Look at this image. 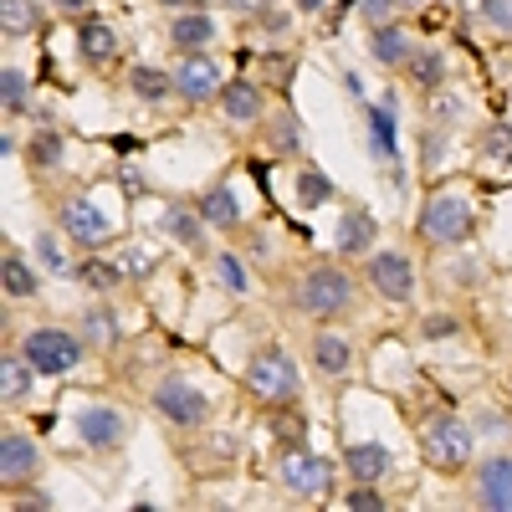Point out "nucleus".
<instances>
[{
	"mask_svg": "<svg viewBox=\"0 0 512 512\" xmlns=\"http://www.w3.org/2000/svg\"><path fill=\"white\" fill-rule=\"evenodd\" d=\"M31 374H36V364H31L26 354H21V359L6 354V359H0V395H6L11 405L26 400V395H31Z\"/></svg>",
	"mask_w": 512,
	"mask_h": 512,
	"instance_id": "21",
	"label": "nucleus"
},
{
	"mask_svg": "<svg viewBox=\"0 0 512 512\" xmlns=\"http://www.w3.org/2000/svg\"><path fill=\"white\" fill-rule=\"evenodd\" d=\"M487 21L497 31H512V0H487Z\"/></svg>",
	"mask_w": 512,
	"mask_h": 512,
	"instance_id": "40",
	"label": "nucleus"
},
{
	"mask_svg": "<svg viewBox=\"0 0 512 512\" xmlns=\"http://www.w3.org/2000/svg\"><path fill=\"white\" fill-rule=\"evenodd\" d=\"M482 154L492 164H512V128L507 123H492L487 134H482Z\"/></svg>",
	"mask_w": 512,
	"mask_h": 512,
	"instance_id": "30",
	"label": "nucleus"
},
{
	"mask_svg": "<svg viewBox=\"0 0 512 512\" xmlns=\"http://www.w3.org/2000/svg\"><path fill=\"white\" fill-rule=\"evenodd\" d=\"M292 139H297V128H292V113H282V118H277V149H287Z\"/></svg>",
	"mask_w": 512,
	"mask_h": 512,
	"instance_id": "44",
	"label": "nucleus"
},
{
	"mask_svg": "<svg viewBox=\"0 0 512 512\" xmlns=\"http://www.w3.org/2000/svg\"><path fill=\"white\" fill-rule=\"evenodd\" d=\"M11 507H26V512H47V507H52V497H47V492H21Z\"/></svg>",
	"mask_w": 512,
	"mask_h": 512,
	"instance_id": "42",
	"label": "nucleus"
},
{
	"mask_svg": "<svg viewBox=\"0 0 512 512\" xmlns=\"http://www.w3.org/2000/svg\"><path fill=\"white\" fill-rule=\"evenodd\" d=\"M400 6H425V0H400Z\"/></svg>",
	"mask_w": 512,
	"mask_h": 512,
	"instance_id": "49",
	"label": "nucleus"
},
{
	"mask_svg": "<svg viewBox=\"0 0 512 512\" xmlns=\"http://www.w3.org/2000/svg\"><path fill=\"white\" fill-rule=\"evenodd\" d=\"M21 354L36 364V374H72L82 364V338H72L67 328H36L26 333Z\"/></svg>",
	"mask_w": 512,
	"mask_h": 512,
	"instance_id": "3",
	"label": "nucleus"
},
{
	"mask_svg": "<svg viewBox=\"0 0 512 512\" xmlns=\"http://www.w3.org/2000/svg\"><path fill=\"white\" fill-rule=\"evenodd\" d=\"M369 287L379 297H390V303H410V292H415V272L400 251H379L369 256Z\"/></svg>",
	"mask_w": 512,
	"mask_h": 512,
	"instance_id": "8",
	"label": "nucleus"
},
{
	"mask_svg": "<svg viewBox=\"0 0 512 512\" xmlns=\"http://www.w3.org/2000/svg\"><path fill=\"white\" fill-rule=\"evenodd\" d=\"M420 236H431L441 246H456L472 236V200L461 195H436L431 205L420 210Z\"/></svg>",
	"mask_w": 512,
	"mask_h": 512,
	"instance_id": "4",
	"label": "nucleus"
},
{
	"mask_svg": "<svg viewBox=\"0 0 512 512\" xmlns=\"http://www.w3.org/2000/svg\"><path fill=\"white\" fill-rule=\"evenodd\" d=\"M374 236H379L374 216H369V210H359V205H349V216L338 221V251H344V256H364L374 246Z\"/></svg>",
	"mask_w": 512,
	"mask_h": 512,
	"instance_id": "14",
	"label": "nucleus"
},
{
	"mask_svg": "<svg viewBox=\"0 0 512 512\" xmlns=\"http://www.w3.org/2000/svg\"><path fill=\"white\" fill-rule=\"evenodd\" d=\"M82 282H88V287H118V272L113 267H103V262H88V267H82Z\"/></svg>",
	"mask_w": 512,
	"mask_h": 512,
	"instance_id": "39",
	"label": "nucleus"
},
{
	"mask_svg": "<svg viewBox=\"0 0 512 512\" xmlns=\"http://www.w3.org/2000/svg\"><path fill=\"white\" fill-rule=\"evenodd\" d=\"M221 67L210 62V57H200V52H190V57H180V67H175V93L180 98H190V103H205V98H221Z\"/></svg>",
	"mask_w": 512,
	"mask_h": 512,
	"instance_id": "9",
	"label": "nucleus"
},
{
	"mask_svg": "<svg viewBox=\"0 0 512 512\" xmlns=\"http://www.w3.org/2000/svg\"><path fill=\"white\" fill-rule=\"evenodd\" d=\"M154 410L169 420V425H200L205 420V395L195 390V384H185V379H164L159 390H154Z\"/></svg>",
	"mask_w": 512,
	"mask_h": 512,
	"instance_id": "7",
	"label": "nucleus"
},
{
	"mask_svg": "<svg viewBox=\"0 0 512 512\" xmlns=\"http://www.w3.org/2000/svg\"><path fill=\"white\" fill-rule=\"evenodd\" d=\"M77 436L88 441L93 451H113L123 441V420L108 405H88V410H77Z\"/></svg>",
	"mask_w": 512,
	"mask_h": 512,
	"instance_id": "12",
	"label": "nucleus"
},
{
	"mask_svg": "<svg viewBox=\"0 0 512 512\" xmlns=\"http://www.w3.org/2000/svg\"><path fill=\"white\" fill-rule=\"evenodd\" d=\"M123 272H128V277H144V272H154V256H144V251H128V256H123Z\"/></svg>",
	"mask_w": 512,
	"mask_h": 512,
	"instance_id": "41",
	"label": "nucleus"
},
{
	"mask_svg": "<svg viewBox=\"0 0 512 512\" xmlns=\"http://www.w3.org/2000/svg\"><path fill=\"white\" fill-rule=\"evenodd\" d=\"M477 502L492 512H512V456H487L477 466Z\"/></svg>",
	"mask_w": 512,
	"mask_h": 512,
	"instance_id": "11",
	"label": "nucleus"
},
{
	"mask_svg": "<svg viewBox=\"0 0 512 512\" xmlns=\"http://www.w3.org/2000/svg\"><path fill=\"white\" fill-rule=\"evenodd\" d=\"M277 472H282L287 492H297V497H323V492L333 487L328 461H318L308 446H287V451H282V461H277Z\"/></svg>",
	"mask_w": 512,
	"mask_h": 512,
	"instance_id": "5",
	"label": "nucleus"
},
{
	"mask_svg": "<svg viewBox=\"0 0 512 512\" xmlns=\"http://www.w3.org/2000/svg\"><path fill=\"white\" fill-rule=\"evenodd\" d=\"M82 328H88V338H93L98 349H113L118 344V318L108 308H88V313H82Z\"/></svg>",
	"mask_w": 512,
	"mask_h": 512,
	"instance_id": "27",
	"label": "nucleus"
},
{
	"mask_svg": "<svg viewBox=\"0 0 512 512\" xmlns=\"http://www.w3.org/2000/svg\"><path fill=\"white\" fill-rule=\"evenodd\" d=\"M313 364H318V374H328V379L349 374V364H354L349 338H338V333H318V338H313Z\"/></svg>",
	"mask_w": 512,
	"mask_h": 512,
	"instance_id": "15",
	"label": "nucleus"
},
{
	"mask_svg": "<svg viewBox=\"0 0 512 512\" xmlns=\"http://www.w3.org/2000/svg\"><path fill=\"white\" fill-rule=\"evenodd\" d=\"M62 226H67V236L72 241H82V246H103L108 241V216H103V205H93L88 195H77V200H67L62 205Z\"/></svg>",
	"mask_w": 512,
	"mask_h": 512,
	"instance_id": "10",
	"label": "nucleus"
},
{
	"mask_svg": "<svg viewBox=\"0 0 512 512\" xmlns=\"http://www.w3.org/2000/svg\"><path fill=\"white\" fill-rule=\"evenodd\" d=\"M369 52H374V62H384V67H405V62L415 57V52H410V36H405L400 26H374Z\"/></svg>",
	"mask_w": 512,
	"mask_h": 512,
	"instance_id": "19",
	"label": "nucleus"
},
{
	"mask_svg": "<svg viewBox=\"0 0 512 512\" xmlns=\"http://www.w3.org/2000/svg\"><path fill=\"white\" fill-rule=\"evenodd\" d=\"M31 472H36V446H31L26 436L6 431V441H0V477L21 482V477H31Z\"/></svg>",
	"mask_w": 512,
	"mask_h": 512,
	"instance_id": "16",
	"label": "nucleus"
},
{
	"mask_svg": "<svg viewBox=\"0 0 512 512\" xmlns=\"http://www.w3.org/2000/svg\"><path fill=\"white\" fill-rule=\"evenodd\" d=\"M200 221H205V226H221V231L241 226V205H236V195H231L226 185L205 190V195H200Z\"/></svg>",
	"mask_w": 512,
	"mask_h": 512,
	"instance_id": "18",
	"label": "nucleus"
},
{
	"mask_svg": "<svg viewBox=\"0 0 512 512\" xmlns=\"http://www.w3.org/2000/svg\"><path fill=\"white\" fill-rule=\"evenodd\" d=\"M36 256H41V262H47V267H52L57 277L67 272V251H62V246H57L52 236H36Z\"/></svg>",
	"mask_w": 512,
	"mask_h": 512,
	"instance_id": "37",
	"label": "nucleus"
},
{
	"mask_svg": "<svg viewBox=\"0 0 512 512\" xmlns=\"http://www.w3.org/2000/svg\"><path fill=\"white\" fill-rule=\"evenodd\" d=\"M344 507H349V512H384V497H379L369 482H359L354 492H344Z\"/></svg>",
	"mask_w": 512,
	"mask_h": 512,
	"instance_id": "35",
	"label": "nucleus"
},
{
	"mask_svg": "<svg viewBox=\"0 0 512 512\" xmlns=\"http://www.w3.org/2000/svg\"><path fill=\"white\" fill-rule=\"evenodd\" d=\"M405 67H410V77L420 82V88H441V72H446V67H441L436 52H431V57H410Z\"/></svg>",
	"mask_w": 512,
	"mask_h": 512,
	"instance_id": "33",
	"label": "nucleus"
},
{
	"mask_svg": "<svg viewBox=\"0 0 512 512\" xmlns=\"http://www.w3.org/2000/svg\"><path fill=\"white\" fill-rule=\"evenodd\" d=\"M164 231L175 236L180 246H190V251H200V246H205L200 216H190V210H180V205H169V210H164Z\"/></svg>",
	"mask_w": 512,
	"mask_h": 512,
	"instance_id": "23",
	"label": "nucleus"
},
{
	"mask_svg": "<svg viewBox=\"0 0 512 512\" xmlns=\"http://www.w3.org/2000/svg\"><path fill=\"white\" fill-rule=\"evenodd\" d=\"M262 77H272V88H287V77H292V57L267 52V57H262Z\"/></svg>",
	"mask_w": 512,
	"mask_h": 512,
	"instance_id": "36",
	"label": "nucleus"
},
{
	"mask_svg": "<svg viewBox=\"0 0 512 512\" xmlns=\"http://www.w3.org/2000/svg\"><path fill=\"white\" fill-rule=\"evenodd\" d=\"M420 456L431 466H441V472H456V466L472 461V431H466L456 415H436L420 431Z\"/></svg>",
	"mask_w": 512,
	"mask_h": 512,
	"instance_id": "2",
	"label": "nucleus"
},
{
	"mask_svg": "<svg viewBox=\"0 0 512 512\" xmlns=\"http://www.w3.org/2000/svg\"><path fill=\"white\" fill-rule=\"evenodd\" d=\"M297 6H303V11H323V0H297Z\"/></svg>",
	"mask_w": 512,
	"mask_h": 512,
	"instance_id": "46",
	"label": "nucleus"
},
{
	"mask_svg": "<svg viewBox=\"0 0 512 512\" xmlns=\"http://www.w3.org/2000/svg\"><path fill=\"white\" fill-rule=\"evenodd\" d=\"M420 333H425V338H451V333H461V323H456L451 313H436V318L420 323Z\"/></svg>",
	"mask_w": 512,
	"mask_h": 512,
	"instance_id": "38",
	"label": "nucleus"
},
{
	"mask_svg": "<svg viewBox=\"0 0 512 512\" xmlns=\"http://www.w3.org/2000/svg\"><path fill=\"white\" fill-rule=\"evenodd\" d=\"M246 384H251V390H256V395H262V400L272 405V400H292V395H297V384H303V379H297V369H292V359H287V354L267 349V354H256V359H251V369H246Z\"/></svg>",
	"mask_w": 512,
	"mask_h": 512,
	"instance_id": "6",
	"label": "nucleus"
},
{
	"mask_svg": "<svg viewBox=\"0 0 512 512\" xmlns=\"http://www.w3.org/2000/svg\"><path fill=\"white\" fill-rule=\"evenodd\" d=\"M369 128H374V149L390 154V164H395V154H400V144H395V108L390 103L369 108Z\"/></svg>",
	"mask_w": 512,
	"mask_h": 512,
	"instance_id": "25",
	"label": "nucleus"
},
{
	"mask_svg": "<svg viewBox=\"0 0 512 512\" xmlns=\"http://www.w3.org/2000/svg\"><path fill=\"white\" fill-rule=\"evenodd\" d=\"M390 6H400V0H364V16L374 26H384V16H390Z\"/></svg>",
	"mask_w": 512,
	"mask_h": 512,
	"instance_id": "43",
	"label": "nucleus"
},
{
	"mask_svg": "<svg viewBox=\"0 0 512 512\" xmlns=\"http://www.w3.org/2000/svg\"><path fill=\"white\" fill-rule=\"evenodd\" d=\"M128 88H134L144 103H159L164 93H175V77H164L159 67H134V77H128Z\"/></svg>",
	"mask_w": 512,
	"mask_h": 512,
	"instance_id": "24",
	"label": "nucleus"
},
{
	"mask_svg": "<svg viewBox=\"0 0 512 512\" xmlns=\"http://www.w3.org/2000/svg\"><path fill=\"white\" fill-rule=\"evenodd\" d=\"M82 6H88V0H62V11H82Z\"/></svg>",
	"mask_w": 512,
	"mask_h": 512,
	"instance_id": "47",
	"label": "nucleus"
},
{
	"mask_svg": "<svg viewBox=\"0 0 512 512\" xmlns=\"http://www.w3.org/2000/svg\"><path fill=\"white\" fill-rule=\"evenodd\" d=\"M344 461H349V477H354V482H374V477L390 472V451H384L379 441L349 446V451H344Z\"/></svg>",
	"mask_w": 512,
	"mask_h": 512,
	"instance_id": "17",
	"label": "nucleus"
},
{
	"mask_svg": "<svg viewBox=\"0 0 512 512\" xmlns=\"http://www.w3.org/2000/svg\"><path fill=\"white\" fill-rule=\"evenodd\" d=\"M164 6H175V11H180V6H190V0H164Z\"/></svg>",
	"mask_w": 512,
	"mask_h": 512,
	"instance_id": "48",
	"label": "nucleus"
},
{
	"mask_svg": "<svg viewBox=\"0 0 512 512\" xmlns=\"http://www.w3.org/2000/svg\"><path fill=\"white\" fill-rule=\"evenodd\" d=\"M297 200H303V205L333 200V180L323 175V169H303V175H297Z\"/></svg>",
	"mask_w": 512,
	"mask_h": 512,
	"instance_id": "29",
	"label": "nucleus"
},
{
	"mask_svg": "<svg viewBox=\"0 0 512 512\" xmlns=\"http://www.w3.org/2000/svg\"><path fill=\"white\" fill-rule=\"evenodd\" d=\"M226 6H231V11H267L272 0H226Z\"/></svg>",
	"mask_w": 512,
	"mask_h": 512,
	"instance_id": "45",
	"label": "nucleus"
},
{
	"mask_svg": "<svg viewBox=\"0 0 512 512\" xmlns=\"http://www.w3.org/2000/svg\"><path fill=\"white\" fill-rule=\"evenodd\" d=\"M0 277H6V292H11V297H36V277H31V267L21 262L16 251H6V262H0Z\"/></svg>",
	"mask_w": 512,
	"mask_h": 512,
	"instance_id": "26",
	"label": "nucleus"
},
{
	"mask_svg": "<svg viewBox=\"0 0 512 512\" xmlns=\"http://www.w3.org/2000/svg\"><path fill=\"white\" fill-rule=\"evenodd\" d=\"M292 303L303 313H313V318H338L354 303V282H349V272H338V267H313L303 282H297Z\"/></svg>",
	"mask_w": 512,
	"mask_h": 512,
	"instance_id": "1",
	"label": "nucleus"
},
{
	"mask_svg": "<svg viewBox=\"0 0 512 512\" xmlns=\"http://www.w3.org/2000/svg\"><path fill=\"white\" fill-rule=\"evenodd\" d=\"M216 277H221V287H226V292H246V267L236 262L231 251H221V256H216Z\"/></svg>",
	"mask_w": 512,
	"mask_h": 512,
	"instance_id": "34",
	"label": "nucleus"
},
{
	"mask_svg": "<svg viewBox=\"0 0 512 512\" xmlns=\"http://www.w3.org/2000/svg\"><path fill=\"white\" fill-rule=\"evenodd\" d=\"M77 41H82V57H88L93 67H98V62H108V57L118 52V36H113V26H108V21H98V16L82 21Z\"/></svg>",
	"mask_w": 512,
	"mask_h": 512,
	"instance_id": "20",
	"label": "nucleus"
},
{
	"mask_svg": "<svg viewBox=\"0 0 512 512\" xmlns=\"http://www.w3.org/2000/svg\"><path fill=\"white\" fill-rule=\"evenodd\" d=\"M169 41H175V47H180V57L185 52H200L205 47V41H216V21H210V16H180L175 21V31H169Z\"/></svg>",
	"mask_w": 512,
	"mask_h": 512,
	"instance_id": "22",
	"label": "nucleus"
},
{
	"mask_svg": "<svg viewBox=\"0 0 512 512\" xmlns=\"http://www.w3.org/2000/svg\"><path fill=\"white\" fill-rule=\"evenodd\" d=\"M221 108H226L231 123H256V118H262V88L246 82V77H231L221 88Z\"/></svg>",
	"mask_w": 512,
	"mask_h": 512,
	"instance_id": "13",
	"label": "nucleus"
},
{
	"mask_svg": "<svg viewBox=\"0 0 512 512\" xmlns=\"http://www.w3.org/2000/svg\"><path fill=\"white\" fill-rule=\"evenodd\" d=\"M0 98H6V108H26V72L21 67H6L0 72Z\"/></svg>",
	"mask_w": 512,
	"mask_h": 512,
	"instance_id": "32",
	"label": "nucleus"
},
{
	"mask_svg": "<svg viewBox=\"0 0 512 512\" xmlns=\"http://www.w3.org/2000/svg\"><path fill=\"white\" fill-rule=\"evenodd\" d=\"M0 26H6V36H21L36 26V6L31 0H0Z\"/></svg>",
	"mask_w": 512,
	"mask_h": 512,
	"instance_id": "28",
	"label": "nucleus"
},
{
	"mask_svg": "<svg viewBox=\"0 0 512 512\" xmlns=\"http://www.w3.org/2000/svg\"><path fill=\"white\" fill-rule=\"evenodd\" d=\"M31 164H36V169H52V164H62V139L41 128V134L31 139Z\"/></svg>",
	"mask_w": 512,
	"mask_h": 512,
	"instance_id": "31",
	"label": "nucleus"
}]
</instances>
